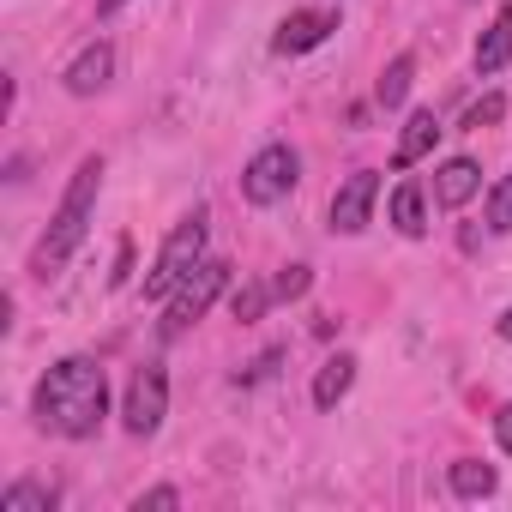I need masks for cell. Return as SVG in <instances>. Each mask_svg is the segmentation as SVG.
I'll return each instance as SVG.
<instances>
[{
	"label": "cell",
	"instance_id": "cell-7",
	"mask_svg": "<svg viewBox=\"0 0 512 512\" xmlns=\"http://www.w3.org/2000/svg\"><path fill=\"white\" fill-rule=\"evenodd\" d=\"M374 199H380V175H374V169H356V175L332 193V229H338V235H362L368 217H374Z\"/></svg>",
	"mask_w": 512,
	"mask_h": 512
},
{
	"label": "cell",
	"instance_id": "cell-6",
	"mask_svg": "<svg viewBox=\"0 0 512 512\" xmlns=\"http://www.w3.org/2000/svg\"><path fill=\"white\" fill-rule=\"evenodd\" d=\"M163 416H169V374H163V362H145L127 386V434L151 440L163 428Z\"/></svg>",
	"mask_w": 512,
	"mask_h": 512
},
{
	"label": "cell",
	"instance_id": "cell-22",
	"mask_svg": "<svg viewBox=\"0 0 512 512\" xmlns=\"http://www.w3.org/2000/svg\"><path fill=\"white\" fill-rule=\"evenodd\" d=\"M127 278H133V241H121V247H115V272H109V284L121 290Z\"/></svg>",
	"mask_w": 512,
	"mask_h": 512
},
{
	"label": "cell",
	"instance_id": "cell-25",
	"mask_svg": "<svg viewBox=\"0 0 512 512\" xmlns=\"http://www.w3.org/2000/svg\"><path fill=\"white\" fill-rule=\"evenodd\" d=\"M133 506H139V512H145V506H163V512H169V506H181V494H175V488H151V494H139Z\"/></svg>",
	"mask_w": 512,
	"mask_h": 512
},
{
	"label": "cell",
	"instance_id": "cell-13",
	"mask_svg": "<svg viewBox=\"0 0 512 512\" xmlns=\"http://www.w3.org/2000/svg\"><path fill=\"white\" fill-rule=\"evenodd\" d=\"M506 61H512V7H500L494 25L482 31V43H476V73H500Z\"/></svg>",
	"mask_w": 512,
	"mask_h": 512
},
{
	"label": "cell",
	"instance_id": "cell-8",
	"mask_svg": "<svg viewBox=\"0 0 512 512\" xmlns=\"http://www.w3.org/2000/svg\"><path fill=\"white\" fill-rule=\"evenodd\" d=\"M332 31H338V13H326V7H302V13H290V19L278 25L272 49H278V55H308V49H320Z\"/></svg>",
	"mask_w": 512,
	"mask_h": 512
},
{
	"label": "cell",
	"instance_id": "cell-24",
	"mask_svg": "<svg viewBox=\"0 0 512 512\" xmlns=\"http://www.w3.org/2000/svg\"><path fill=\"white\" fill-rule=\"evenodd\" d=\"M494 440H500V452L512 458V404H500V410H494Z\"/></svg>",
	"mask_w": 512,
	"mask_h": 512
},
{
	"label": "cell",
	"instance_id": "cell-2",
	"mask_svg": "<svg viewBox=\"0 0 512 512\" xmlns=\"http://www.w3.org/2000/svg\"><path fill=\"white\" fill-rule=\"evenodd\" d=\"M97 187H103V157H85V163L73 169V181H67L55 217H49V235L37 241V260H31L37 278H55L73 253H79V241H85V229H91V211H97Z\"/></svg>",
	"mask_w": 512,
	"mask_h": 512
},
{
	"label": "cell",
	"instance_id": "cell-14",
	"mask_svg": "<svg viewBox=\"0 0 512 512\" xmlns=\"http://www.w3.org/2000/svg\"><path fill=\"white\" fill-rule=\"evenodd\" d=\"M392 229L398 235H422L428 229V199H422V181H398V193H392Z\"/></svg>",
	"mask_w": 512,
	"mask_h": 512
},
{
	"label": "cell",
	"instance_id": "cell-12",
	"mask_svg": "<svg viewBox=\"0 0 512 512\" xmlns=\"http://www.w3.org/2000/svg\"><path fill=\"white\" fill-rule=\"evenodd\" d=\"M356 386V356H326L320 374H314V404L320 410H338V398Z\"/></svg>",
	"mask_w": 512,
	"mask_h": 512
},
{
	"label": "cell",
	"instance_id": "cell-9",
	"mask_svg": "<svg viewBox=\"0 0 512 512\" xmlns=\"http://www.w3.org/2000/svg\"><path fill=\"white\" fill-rule=\"evenodd\" d=\"M109 79H115V49H109V43H91V49H79V55H73V67L61 73V85H67L73 97H97Z\"/></svg>",
	"mask_w": 512,
	"mask_h": 512
},
{
	"label": "cell",
	"instance_id": "cell-1",
	"mask_svg": "<svg viewBox=\"0 0 512 512\" xmlns=\"http://www.w3.org/2000/svg\"><path fill=\"white\" fill-rule=\"evenodd\" d=\"M31 410H37V428H49L61 440H91L109 416V374L91 356H67L37 380Z\"/></svg>",
	"mask_w": 512,
	"mask_h": 512
},
{
	"label": "cell",
	"instance_id": "cell-21",
	"mask_svg": "<svg viewBox=\"0 0 512 512\" xmlns=\"http://www.w3.org/2000/svg\"><path fill=\"white\" fill-rule=\"evenodd\" d=\"M500 115H506V97H500V91H488L482 103H470V115H464V127H476V133H482V127H494Z\"/></svg>",
	"mask_w": 512,
	"mask_h": 512
},
{
	"label": "cell",
	"instance_id": "cell-11",
	"mask_svg": "<svg viewBox=\"0 0 512 512\" xmlns=\"http://www.w3.org/2000/svg\"><path fill=\"white\" fill-rule=\"evenodd\" d=\"M434 139H440V121H434V109H416L410 121H404V133H398V151H392V169H416L428 151H434Z\"/></svg>",
	"mask_w": 512,
	"mask_h": 512
},
{
	"label": "cell",
	"instance_id": "cell-23",
	"mask_svg": "<svg viewBox=\"0 0 512 512\" xmlns=\"http://www.w3.org/2000/svg\"><path fill=\"white\" fill-rule=\"evenodd\" d=\"M278 362H284V350H266V356H260V362H253V368H247V374H235V380H241V386H253V380H266V374H272V368H278Z\"/></svg>",
	"mask_w": 512,
	"mask_h": 512
},
{
	"label": "cell",
	"instance_id": "cell-3",
	"mask_svg": "<svg viewBox=\"0 0 512 512\" xmlns=\"http://www.w3.org/2000/svg\"><path fill=\"white\" fill-rule=\"evenodd\" d=\"M199 260H205V211H193V217H181V223L169 229L157 266H151V278H145V296H151V302H169V296L187 284V272H193Z\"/></svg>",
	"mask_w": 512,
	"mask_h": 512
},
{
	"label": "cell",
	"instance_id": "cell-26",
	"mask_svg": "<svg viewBox=\"0 0 512 512\" xmlns=\"http://www.w3.org/2000/svg\"><path fill=\"white\" fill-rule=\"evenodd\" d=\"M494 332H500V338H506V344H512V308H506V314H500V320H494Z\"/></svg>",
	"mask_w": 512,
	"mask_h": 512
},
{
	"label": "cell",
	"instance_id": "cell-18",
	"mask_svg": "<svg viewBox=\"0 0 512 512\" xmlns=\"http://www.w3.org/2000/svg\"><path fill=\"white\" fill-rule=\"evenodd\" d=\"M266 308H272V290H266V284H241V290L229 296V314H235L241 326H253V320H260Z\"/></svg>",
	"mask_w": 512,
	"mask_h": 512
},
{
	"label": "cell",
	"instance_id": "cell-27",
	"mask_svg": "<svg viewBox=\"0 0 512 512\" xmlns=\"http://www.w3.org/2000/svg\"><path fill=\"white\" fill-rule=\"evenodd\" d=\"M121 7H127V0H97V13H103V19H109V13H121Z\"/></svg>",
	"mask_w": 512,
	"mask_h": 512
},
{
	"label": "cell",
	"instance_id": "cell-15",
	"mask_svg": "<svg viewBox=\"0 0 512 512\" xmlns=\"http://www.w3.org/2000/svg\"><path fill=\"white\" fill-rule=\"evenodd\" d=\"M494 488H500L494 464H476V458H458V464H452V494H458V500H482V494H494Z\"/></svg>",
	"mask_w": 512,
	"mask_h": 512
},
{
	"label": "cell",
	"instance_id": "cell-19",
	"mask_svg": "<svg viewBox=\"0 0 512 512\" xmlns=\"http://www.w3.org/2000/svg\"><path fill=\"white\" fill-rule=\"evenodd\" d=\"M308 290H314V272L308 266H284L278 284H272V302H302Z\"/></svg>",
	"mask_w": 512,
	"mask_h": 512
},
{
	"label": "cell",
	"instance_id": "cell-20",
	"mask_svg": "<svg viewBox=\"0 0 512 512\" xmlns=\"http://www.w3.org/2000/svg\"><path fill=\"white\" fill-rule=\"evenodd\" d=\"M488 229H494V235H506V229H512V169H506V175H500V187L488 193Z\"/></svg>",
	"mask_w": 512,
	"mask_h": 512
},
{
	"label": "cell",
	"instance_id": "cell-10",
	"mask_svg": "<svg viewBox=\"0 0 512 512\" xmlns=\"http://www.w3.org/2000/svg\"><path fill=\"white\" fill-rule=\"evenodd\" d=\"M476 187H482V169L470 157H452V163L434 169V205H446V211H458L464 199H476Z\"/></svg>",
	"mask_w": 512,
	"mask_h": 512
},
{
	"label": "cell",
	"instance_id": "cell-4",
	"mask_svg": "<svg viewBox=\"0 0 512 512\" xmlns=\"http://www.w3.org/2000/svg\"><path fill=\"white\" fill-rule=\"evenodd\" d=\"M223 290H229V266H223V260H199V266L187 272V284L169 296V314H163V338H181L187 326H199Z\"/></svg>",
	"mask_w": 512,
	"mask_h": 512
},
{
	"label": "cell",
	"instance_id": "cell-16",
	"mask_svg": "<svg viewBox=\"0 0 512 512\" xmlns=\"http://www.w3.org/2000/svg\"><path fill=\"white\" fill-rule=\"evenodd\" d=\"M410 79H416V55H398L386 73H380V85H374V97H380V109H398L404 97H410Z\"/></svg>",
	"mask_w": 512,
	"mask_h": 512
},
{
	"label": "cell",
	"instance_id": "cell-5",
	"mask_svg": "<svg viewBox=\"0 0 512 512\" xmlns=\"http://www.w3.org/2000/svg\"><path fill=\"white\" fill-rule=\"evenodd\" d=\"M302 181V157L290 145H266V151H253V163L241 169V199L247 205H278L290 199Z\"/></svg>",
	"mask_w": 512,
	"mask_h": 512
},
{
	"label": "cell",
	"instance_id": "cell-17",
	"mask_svg": "<svg viewBox=\"0 0 512 512\" xmlns=\"http://www.w3.org/2000/svg\"><path fill=\"white\" fill-rule=\"evenodd\" d=\"M55 506V488L49 482H13L0 494V512H49Z\"/></svg>",
	"mask_w": 512,
	"mask_h": 512
}]
</instances>
